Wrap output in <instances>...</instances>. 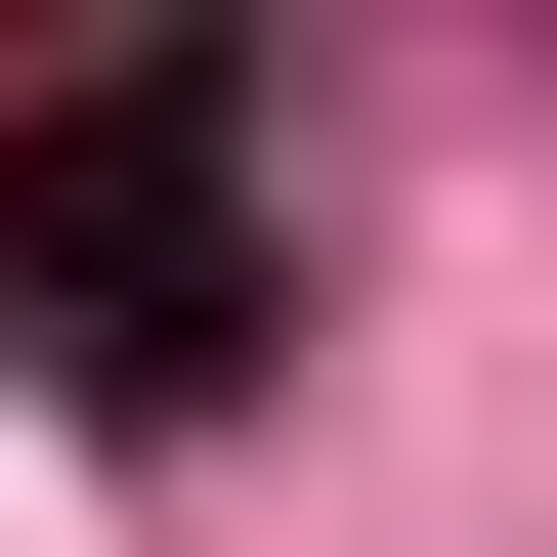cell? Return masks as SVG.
<instances>
[{"mask_svg":"<svg viewBox=\"0 0 557 557\" xmlns=\"http://www.w3.org/2000/svg\"><path fill=\"white\" fill-rule=\"evenodd\" d=\"M0 344H44V429H214L300 344V44H86L0 86Z\"/></svg>","mask_w":557,"mask_h":557,"instance_id":"6da1fadb","label":"cell"}]
</instances>
